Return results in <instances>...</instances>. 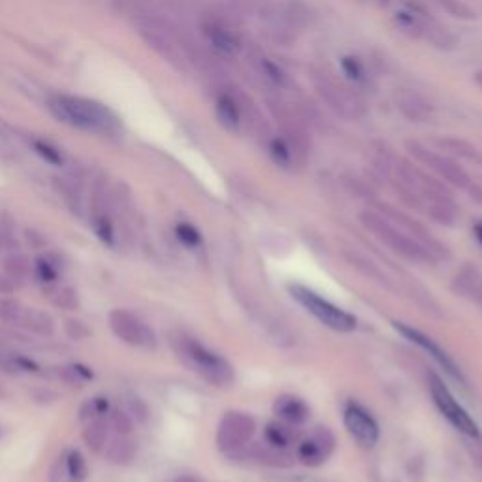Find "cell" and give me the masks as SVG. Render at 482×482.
<instances>
[{
	"instance_id": "38",
	"label": "cell",
	"mask_w": 482,
	"mask_h": 482,
	"mask_svg": "<svg viewBox=\"0 0 482 482\" xmlns=\"http://www.w3.org/2000/svg\"><path fill=\"white\" fill-rule=\"evenodd\" d=\"M174 482H202V480H200V478H196V477H191V475H183V477L175 478Z\"/></svg>"
},
{
	"instance_id": "26",
	"label": "cell",
	"mask_w": 482,
	"mask_h": 482,
	"mask_svg": "<svg viewBox=\"0 0 482 482\" xmlns=\"http://www.w3.org/2000/svg\"><path fill=\"white\" fill-rule=\"evenodd\" d=\"M50 300L53 306L61 307V309H68V311H72V309H78V294L76 290L72 288H68V287H53L50 288Z\"/></svg>"
},
{
	"instance_id": "28",
	"label": "cell",
	"mask_w": 482,
	"mask_h": 482,
	"mask_svg": "<svg viewBox=\"0 0 482 482\" xmlns=\"http://www.w3.org/2000/svg\"><path fill=\"white\" fill-rule=\"evenodd\" d=\"M5 271L6 278H10L12 281H23L31 271V264L23 255H10L5 260Z\"/></svg>"
},
{
	"instance_id": "34",
	"label": "cell",
	"mask_w": 482,
	"mask_h": 482,
	"mask_svg": "<svg viewBox=\"0 0 482 482\" xmlns=\"http://www.w3.org/2000/svg\"><path fill=\"white\" fill-rule=\"evenodd\" d=\"M34 151L43 158L48 160L50 165H55V166H61L62 165V155L57 147H53L52 144L48 142H42V140H36L34 142Z\"/></svg>"
},
{
	"instance_id": "27",
	"label": "cell",
	"mask_w": 482,
	"mask_h": 482,
	"mask_svg": "<svg viewBox=\"0 0 482 482\" xmlns=\"http://www.w3.org/2000/svg\"><path fill=\"white\" fill-rule=\"evenodd\" d=\"M23 311L25 306L17 300H10V298H0V320L12 326H19Z\"/></svg>"
},
{
	"instance_id": "16",
	"label": "cell",
	"mask_w": 482,
	"mask_h": 482,
	"mask_svg": "<svg viewBox=\"0 0 482 482\" xmlns=\"http://www.w3.org/2000/svg\"><path fill=\"white\" fill-rule=\"evenodd\" d=\"M140 34L156 53L166 57L170 62L179 61V48L168 31L156 27L155 23H144L140 25Z\"/></svg>"
},
{
	"instance_id": "24",
	"label": "cell",
	"mask_w": 482,
	"mask_h": 482,
	"mask_svg": "<svg viewBox=\"0 0 482 482\" xmlns=\"http://www.w3.org/2000/svg\"><path fill=\"white\" fill-rule=\"evenodd\" d=\"M268 155L275 165L281 168H290L296 160V149L292 147V142L285 136H275L268 144Z\"/></svg>"
},
{
	"instance_id": "29",
	"label": "cell",
	"mask_w": 482,
	"mask_h": 482,
	"mask_svg": "<svg viewBox=\"0 0 482 482\" xmlns=\"http://www.w3.org/2000/svg\"><path fill=\"white\" fill-rule=\"evenodd\" d=\"M260 72L275 87H285L288 81L287 72L279 64H275L271 59H260Z\"/></svg>"
},
{
	"instance_id": "12",
	"label": "cell",
	"mask_w": 482,
	"mask_h": 482,
	"mask_svg": "<svg viewBox=\"0 0 482 482\" xmlns=\"http://www.w3.org/2000/svg\"><path fill=\"white\" fill-rule=\"evenodd\" d=\"M412 153H415L422 160V163H426L431 170L441 174L449 183H452V185L460 187V189H468L469 187L468 172L460 165L454 163L452 158L438 155V153H433V151H428V149H424V147H421L417 144L412 146Z\"/></svg>"
},
{
	"instance_id": "37",
	"label": "cell",
	"mask_w": 482,
	"mask_h": 482,
	"mask_svg": "<svg viewBox=\"0 0 482 482\" xmlns=\"http://www.w3.org/2000/svg\"><path fill=\"white\" fill-rule=\"evenodd\" d=\"M12 240V231H10V224L8 221L0 215V249H5Z\"/></svg>"
},
{
	"instance_id": "10",
	"label": "cell",
	"mask_w": 482,
	"mask_h": 482,
	"mask_svg": "<svg viewBox=\"0 0 482 482\" xmlns=\"http://www.w3.org/2000/svg\"><path fill=\"white\" fill-rule=\"evenodd\" d=\"M336 447V438L328 428H315L307 438L302 439V443L298 445V458L304 466L309 468H318L323 466L328 458L332 456Z\"/></svg>"
},
{
	"instance_id": "3",
	"label": "cell",
	"mask_w": 482,
	"mask_h": 482,
	"mask_svg": "<svg viewBox=\"0 0 482 482\" xmlns=\"http://www.w3.org/2000/svg\"><path fill=\"white\" fill-rule=\"evenodd\" d=\"M394 23L402 33L409 34L411 38L430 42L431 45H435V48L450 50L458 42L456 36L447 27H443L438 19H433L422 8L407 6L398 10L394 14Z\"/></svg>"
},
{
	"instance_id": "36",
	"label": "cell",
	"mask_w": 482,
	"mask_h": 482,
	"mask_svg": "<svg viewBox=\"0 0 482 482\" xmlns=\"http://www.w3.org/2000/svg\"><path fill=\"white\" fill-rule=\"evenodd\" d=\"M66 334H68V337H72V339H78L80 341V339H83V337L89 336V330L81 323V320L71 318V320H66Z\"/></svg>"
},
{
	"instance_id": "18",
	"label": "cell",
	"mask_w": 482,
	"mask_h": 482,
	"mask_svg": "<svg viewBox=\"0 0 482 482\" xmlns=\"http://www.w3.org/2000/svg\"><path fill=\"white\" fill-rule=\"evenodd\" d=\"M273 412L287 424H302L309 417V407L304 400L285 394L279 396L273 403Z\"/></svg>"
},
{
	"instance_id": "25",
	"label": "cell",
	"mask_w": 482,
	"mask_h": 482,
	"mask_svg": "<svg viewBox=\"0 0 482 482\" xmlns=\"http://www.w3.org/2000/svg\"><path fill=\"white\" fill-rule=\"evenodd\" d=\"M296 439V433L290 426L279 424V422H271L266 426V441L273 449H287L290 443Z\"/></svg>"
},
{
	"instance_id": "4",
	"label": "cell",
	"mask_w": 482,
	"mask_h": 482,
	"mask_svg": "<svg viewBox=\"0 0 482 482\" xmlns=\"http://www.w3.org/2000/svg\"><path fill=\"white\" fill-rule=\"evenodd\" d=\"M362 222L365 224L367 231H372L384 245L400 252V255H403L405 259L421 260V262L431 259V252L426 245H422L415 238L407 236L405 231H402V228L390 222L386 217L373 213V212H365L362 213Z\"/></svg>"
},
{
	"instance_id": "39",
	"label": "cell",
	"mask_w": 482,
	"mask_h": 482,
	"mask_svg": "<svg viewBox=\"0 0 482 482\" xmlns=\"http://www.w3.org/2000/svg\"><path fill=\"white\" fill-rule=\"evenodd\" d=\"M475 238L482 243V222H478V224H475Z\"/></svg>"
},
{
	"instance_id": "15",
	"label": "cell",
	"mask_w": 482,
	"mask_h": 482,
	"mask_svg": "<svg viewBox=\"0 0 482 482\" xmlns=\"http://www.w3.org/2000/svg\"><path fill=\"white\" fill-rule=\"evenodd\" d=\"M87 462L80 450H66L52 469V482H83L87 478Z\"/></svg>"
},
{
	"instance_id": "5",
	"label": "cell",
	"mask_w": 482,
	"mask_h": 482,
	"mask_svg": "<svg viewBox=\"0 0 482 482\" xmlns=\"http://www.w3.org/2000/svg\"><path fill=\"white\" fill-rule=\"evenodd\" d=\"M290 296L300 304L307 313H311L318 323L336 330V332H353L356 328V318L343 311L341 307L334 306L332 302L325 300L323 296L302 287V285H290Z\"/></svg>"
},
{
	"instance_id": "9",
	"label": "cell",
	"mask_w": 482,
	"mask_h": 482,
	"mask_svg": "<svg viewBox=\"0 0 482 482\" xmlns=\"http://www.w3.org/2000/svg\"><path fill=\"white\" fill-rule=\"evenodd\" d=\"M109 328L118 339L130 347H140V349H153L156 345V336L155 332L144 323L140 317H136L134 313L127 309H113L108 315Z\"/></svg>"
},
{
	"instance_id": "8",
	"label": "cell",
	"mask_w": 482,
	"mask_h": 482,
	"mask_svg": "<svg viewBox=\"0 0 482 482\" xmlns=\"http://www.w3.org/2000/svg\"><path fill=\"white\" fill-rule=\"evenodd\" d=\"M430 392L433 398V403L438 405V409L441 411V415L456 428L460 430L462 433L469 435V438L478 439V426L477 422L469 417V412L456 402V398L452 396L450 390L447 388V384L438 377V375H430Z\"/></svg>"
},
{
	"instance_id": "19",
	"label": "cell",
	"mask_w": 482,
	"mask_h": 482,
	"mask_svg": "<svg viewBox=\"0 0 482 482\" xmlns=\"http://www.w3.org/2000/svg\"><path fill=\"white\" fill-rule=\"evenodd\" d=\"M217 121L231 132H238L243 125V109L232 95H221L215 102Z\"/></svg>"
},
{
	"instance_id": "2",
	"label": "cell",
	"mask_w": 482,
	"mask_h": 482,
	"mask_svg": "<svg viewBox=\"0 0 482 482\" xmlns=\"http://www.w3.org/2000/svg\"><path fill=\"white\" fill-rule=\"evenodd\" d=\"M175 351L194 373L215 386H228L234 381V367L221 354L203 347L193 337H177Z\"/></svg>"
},
{
	"instance_id": "11",
	"label": "cell",
	"mask_w": 482,
	"mask_h": 482,
	"mask_svg": "<svg viewBox=\"0 0 482 482\" xmlns=\"http://www.w3.org/2000/svg\"><path fill=\"white\" fill-rule=\"evenodd\" d=\"M343 424H345L347 431L351 433V438L365 449L373 447L379 439L377 422L373 421L370 412H367L358 403H349L345 411H343Z\"/></svg>"
},
{
	"instance_id": "33",
	"label": "cell",
	"mask_w": 482,
	"mask_h": 482,
	"mask_svg": "<svg viewBox=\"0 0 482 482\" xmlns=\"http://www.w3.org/2000/svg\"><path fill=\"white\" fill-rule=\"evenodd\" d=\"M93 226H95L97 236H99L104 243L113 245V226H111V222H109V219H108L106 213L97 212L95 217H93Z\"/></svg>"
},
{
	"instance_id": "6",
	"label": "cell",
	"mask_w": 482,
	"mask_h": 482,
	"mask_svg": "<svg viewBox=\"0 0 482 482\" xmlns=\"http://www.w3.org/2000/svg\"><path fill=\"white\" fill-rule=\"evenodd\" d=\"M315 89L323 100L343 119H360L365 109L354 87L337 83L328 74H315Z\"/></svg>"
},
{
	"instance_id": "40",
	"label": "cell",
	"mask_w": 482,
	"mask_h": 482,
	"mask_svg": "<svg viewBox=\"0 0 482 482\" xmlns=\"http://www.w3.org/2000/svg\"><path fill=\"white\" fill-rule=\"evenodd\" d=\"M8 394H6V390H5V386L3 384H0V400H5Z\"/></svg>"
},
{
	"instance_id": "30",
	"label": "cell",
	"mask_w": 482,
	"mask_h": 482,
	"mask_svg": "<svg viewBox=\"0 0 482 482\" xmlns=\"http://www.w3.org/2000/svg\"><path fill=\"white\" fill-rule=\"evenodd\" d=\"M435 5H438L439 8H443L449 15L452 17H458V19H475V12L464 5L462 0H433Z\"/></svg>"
},
{
	"instance_id": "32",
	"label": "cell",
	"mask_w": 482,
	"mask_h": 482,
	"mask_svg": "<svg viewBox=\"0 0 482 482\" xmlns=\"http://www.w3.org/2000/svg\"><path fill=\"white\" fill-rule=\"evenodd\" d=\"M109 426L116 430L118 435H130L132 431V417L128 412H123L119 409H113L109 415Z\"/></svg>"
},
{
	"instance_id": "22",
	"label": "cell",
	"mask_w": 482,
	"mask_h": 482,
	"mask_svg": "<svg viewBox=\"0 0 482 482\" xmlns=\"http://www.w3.org/2000/svg\"><path fill=\"white\" fill-rule=\"evenodd\" d=\"M108 424L102 417H95L85 422L83 428V443L87 445V449L93 452V454H102L106 450V443H108Z\"/></svg>"
},
{
	"instance_id": "13",
	"label": "cell",
	"mask_w": 482,
	"mask_h": 482,
	"mask_svg": "<svg viewBox=\"0 0 482 482\" xmlns=\"http://www.w3.org/2000/svg\"><path fill=\"white\" fill-rule=\"evenodd\" d=\"M394 104L402 116L411 123H428L433 119V106L412 89H396Z\"/></svg>"
},
{
	"instance_id": "31",
	"label": "cell",
	"mask_w": 482,
	"mask_h": 482,
	"mask_svg": "<svg viewBox=\"0 0 482 482\" xmlns=\"http://www.w3.org/2000/svg\"><path fill=\"white\" fill-rule=\"evenodd\" d=\"M175 236H177V240L183 245H187V247H198L200 241H202L200 232L196 231V228L193 224H189V222H179L175 226Z\"/></svg>"
},
{
	"instance_id": "23",
	"label": "cell",
	"mask_w": 482,
	"mask_h": 482,
	"mask_svg": "<svg viewBox=\"0 0 482 482\" xmlns=\"http://www.w3.org/2000/svg\"><path fill=\"white\" fill-rule=\"evenodd\" d=\"M106 447H108L104 450L106 458L116 466H128L136 458V450H137L136 443L128 439V435H118V438Z\"/></svg>"
},
{
	"instance_id": "17",
	"label": "cell",
	"mask_w": 482,
	"mask_h": 482,
	"mask_svg": "<svg viewBox=\"0 0 482 482\" xmlns=\"http://www.w3.org/2000/svg\"><path fill=\"white\" fill-rule=\"evenodd\" d=\"M203 34L208 36L215 50H219L224 55H238L241 52V40L240 36L231 29L222 25V23L212 21L203 25Z\"/></svg>"
},
{
	"instance_id": "1",
	"label": "cell",
	"mask_w": 482,
	"mask_h": 482,
	"mask_svg": "<svg viewBox=\"0 0 482 482\" xmlns=\"http://www.w3.org/2000/svg\"><path fill=\"white\" fill-rule=\"evenodd\" d=\"M52 109L61 121L89 132H109L118 127V119L106 106L85 97L59 95L52 100Z\"/></svg>"
},
{
	"instance_id": "7",
	"label": "cell",
	"mask_w": 482,
	"mask_h": 482,
	"mask_svg": "<svg viewBox=\"0 0 482 482\" xmlns=\"http://www.w3.org/2000/svg\"><path fill=\"white\" fill-rule=\"evenodd\" d=\"M255 431V419L249 417L247 412H226L217 426V449L226 456H236L249 445Z\"/></svg>"
},
{
	"instance_id": "21",
	"label": "cell",
	"mask_w": 482,
	"mask_h": 482,
	"mask_svg": "<svg viewBox=\"0 0 482 482\" xmlns=\"http://www.w3.org/2000/svg\"><path fill=\"white\" fill-rule=\"evenodd\" d=\"M341 72L354 89L362 90L372 85V76L367 72V66L356 55H345L341 59Z\"/></svg>"
},
{
	"instance_id": "14",
	"label": "cell",
	"mask_w": 482,
	"mask_h": 482,
	"mask_svg": "<svg viewBox=\"0 0 482 482\" xmlns=\"http://www.w3.org/2000/svg\"><path fill=\"white\" fill-rule=\"evenodd\" d=\"M394 326H396V330L400 332V334H403L409 341H412V343H417V345L421 347V349H424L435 362H438L441 367H445V372L447 373H450L452 377H456V379H460L462 375H460V372H458V367L454 365V362L449 358V354L438 345V343H435L431 337H428V336H424L422 332H419V330H415V328H411V326H405V325H400V323H394Z\"/></svg>"
},
{
	"instance_id": "20",
	"label": "cell",
	"mask_w": 482,
	"mask_h": 482,
	"mask_svg": "<svg viewBox=\"0 0 482 482\" xmlns=\"http://www.w3.org/2000/svg\"><path fill=\"white\" fill-rule=\"evenodd\" d=\"M17 328H23V330L43 336V337H52L55 334L53 318L48 313H43L34 307H25Z\"/></svg>"
},
{
	"instance_id": "35",
	"label": "cell",
	"mask_w": 482,
	"mask_h": 482,
	"mask_svg": "<svg viewBox=\"0 0 482 482\" xmlns=\"http://www.w3.org/2000/svg\"><path fill=\"white\" fill-rule=\"evenodd\" d=\"M36 275H38V279L43 281V283H53L57 279V268H53L52 262H48L45 259H38L36 260Z\"/></svg>"
}]
</instances>
